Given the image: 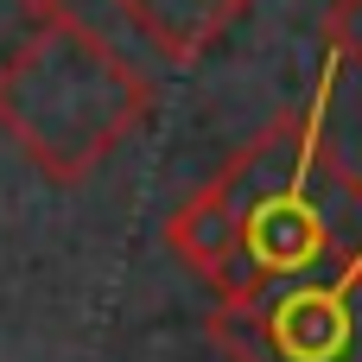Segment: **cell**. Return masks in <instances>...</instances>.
Wrapping results in <instances>:
<instances>
[{
    "instance_id": "1",
    "label": "cell",
    "mask_w": 362,
    "mask_h": 362,
    "mask_svg": "<svg viewBox=\"0 0 362 362\" xmlns=\"http://www.w3.org/2000/svg\"><path fill=\"white\" fill-rule=\"evenodd\" d=\"M337 57L318 70L312 95L267 121L210 185H197L235 223V261L216 280L223 299H255L274 286H344L362 280V178L325 134Z\"/></svg>"
},
{
    "instance_id": "2",
    "label": "cell",
    "mask_w": 362,
    "mask_h": 362,
    "mask_svg": "<svg viewBox=\"0 0 362 362\" xmlns=\"http://www.w3.org/2000/svg\"><path fill=\"white\" fill-rule=\"evenodd\" d=\"M146 108V76L89 19H38L0 57V134L51 185H83Z\"/></svg>"
},
{
    "instance_id": "3",
    "label": "cell",
    "mask_w": 362,
    "mask_h": 362,
    "mask_svg": "<svg viewBox=\"0 0 362 362\" xmlns=\"http://www.w3.org/2000/svg\"><path fill=\"white\" fill-rule=\"evenodd\" d=\"M210 344L229 362H362V280L223 299Z\"/></svg>"
},
{
    "instance_id": "4",
    "label": "cell",
    "mask_w": 362,
    "mask_h": 362,
    "mask_svg": "<svg viewBox=\"0 0 362 362\" xmlns=\"http://www.w3.org/2000/svg\"><path fill=\"white\" fill-rule=\"evenodd\" d=\"M159 57H172V64H191V57H204L255 0H108Z\"/></svg>"
},
{
    "instance_id": "5",
    "label": "cell",
    "mask_w": 362,
    "mask_h": 362,
    "mask_svg": "<svg viewBox=\"0 0 362 362\" xmlns=\"http://www.w3.org/2000/svg\"><path fill=\"white\" fill-rule=\"evenodd\" d=\"M325 38H331V57L337 64H362V0H331Z\"/></svg>"
},
{
    "instance_id": "6",
    "label": "cell",
    "mask_w": 362,
    "mask_h": 362,
    "mask_svg": "<svg viewBox=\"0 0 362 362\" xmlns=\"http://www.w3.org/2000/svg\"><path fill=\"white\" fill-rule=\"evenodd\" d=\"M19 6H32L38 19H89V0H19ZM95 25V19H89Z\"/></svg>"
}]
</instances>
